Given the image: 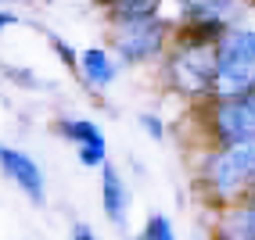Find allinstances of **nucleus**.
Segmentation results:
<instances>
[{
    "label": "nucleus",
    "mask_w": 255,
    "mask_h": 240,
    "mask_svg": "<svg viewBox=\"0 0 255 240\" xmlns=\"http://www.w3.org/2000/svg\"><path fill=\"white\" fill-rule=\"evenodd\" d=\"M216 82L223 93H241L255 82V32H234L223 43Z\"/></svg>",
    "instance_id": "obj_1"
},
{
    "label": "nucleus",
    "mask_w": 255,
    "mask_h": 240,
    "mask_svg": "<svg viewBox=\"0 0 255 240\" xmlns=\"http://www.w3.org/2000/svg\"><path fill=\"white\" fill-rule=\"evenodd\" d=\"M252 172H255V140H237L212 165V183L219 194H234V186H241Z\"/></svg>",
    "instance_id": "obj_2"
},
{
    "label": "nucleus",
    "mask_w": 255,
    "mask_h": 240,
    "mask_svg": "<svg viewBox=\"0 0 255 240\" xmlns=\"http://www.w3.org/2000/svg\"><path fill=\"white\" fill-rule=\"evenodd\" d=\"M216 72H219V65L212 61V54L205 47H183L180 58L173 61V76L187 90H205L216 79Z\"/></svg>",
    "instance_id": "obj_3"
},
{
    "label": "nucleus",
    "mask_w": 255,
    "mask_h": 240,
    "mask_svg": "<svg viewBox=\"0 0 255 240\" xmlns=\"http://www.w3.org/2000/svg\"><path fill=\"white\" fill-rule=\"evenodd\" d=\"M158 47H162V25L151 18V14L133 18L119 32V50H123L126 58H147V54H155Z\"/></svg>",
    "instance_id": "obj_4"
},
{
    "label": "nucleus",
    "mask_w": 255,
    "mask_h": 240,
    "mask_svg": "<svg viewBox=\"0 0 255 240\" xmlns=\"http://www.w3.org/2000/svg\"><path fill=\"white\" fill-rule=\"evenodd\" d=\"M219 133L223 140H255V93L241 97L237 104H227L219 111Z\"/></svg>",
    "instance_id": "obj_5"
},
{
    "label": "nucleus",
    "mask_w": 255,
    "mask_h": 240,
    "mask_svg": "<svg viewBox=\"0 0 255 240\" xmlns=\"http://www.w3.org/2000/svg\"><path fill=\"white\" fill-rule=\"evenodd\" d=\"M0 165H4L7 168V172L14 176V179H18L22 186H25V190L32 194V197H43V179H40V168L36 165H32L29 158H25V154H18V151H7V147H0Z\"/></svg>",
    "instance_id": "obj_6"
},
{
    "label": "nucleus",
    "mask_w": 255,
    "mask_h": 240,
    "mask_svg": "<svg viewBox=\"0 0 255 240\" xmlns=\"http://www.w3.org/2000/svg\"><path fill=\"white\" fill-rule=\"evenodd\" d=\"M105 208L115 222H123L126 215V194H123V183H119V176L112 172V168H105Z\"/></svg>",
    "instance_id": "obj_7"
},
{
    "label": "nucleus",
    "mask_w": 255,
    "mask_h": 240,
    "mask_svg": "<svg viewBox=\"0 0 255 240\" xmlns=\"http://www.w3.org/2000/svg\"><path fill=\"white\" fill-rule=\"evenodd\" d=\"M151 7H155V0H112V14L123 22L144 18V14H151Z\"/></svg>",
    "instance_id": "obj_8"
},
{
    "label": "nucleus",
    "mask_w": 255,
    "mask_h": 240,
    "mask_svg": "<svg viewBox=\"0 0 255 240\" xmlns=\"http://www.w3.org/2000/svg\"><path fill=\"white\" fill-rule=\"evenodd\" d=\"M83 68H87V76L94 82H108L112 79V65H108V58L101 54V50H87V54H83Z\"/></svg>",
    "instance_id": "obj_9"
},
{
    "label": "nucleus",
    "mask_w": 255,
    "mask_h": 240,
    "mask_svg": "<svg viewBox=\"0 0 255 240\" xmlns=\"http://www.w3.org/2000/svg\"><path fill=\"white\" fill-rule=\"evenodd\" d=\"M65 136H72L79 144H105L94 122H65Z\"/></svg>",
    "instance_id": "obj_10"
},
{
    "label": "nucleus",
    "mask_w": 255,
    "mask_h": 240,
    "mask_svg": "<svg viewBox=\"0 0 255 240\" xmlns=\"http://www.w3.org/2000/svg\"><path fill=\"white\" fill-rule=\"evenodd\" d=\"M140 240H173V230H169V222L162 215H155V219L147 222V230H144Z\"/></svg>",
    "instance_id": "obj_11"
},
{
    "label": "nucleus",
    "mask_w": 255,
    "mask_h": 240,
    "mask_svg": "<svg viewBox=\"0 0 255 240\" xmlns=\"http://www.w3.org/2000/svg\"><path fill=\"white\" fill-rule=\"evenodd\" d=\"M79 158H83V165H101V158H105V144H83Z\"/></svg>",
    "instance_id": "obj_12"
},
{
    "label": "nucleus",
    "mask_w": 255,
    "mask_h": 240,
    "mask_svg": "<svg viewBox=\"0 0 255 240\" xmlns=\"http://www.w3.org/2000/svg\"><path fill=\"white\" fill-rule=\"evenodd\" d=\"M241 233H245V240H255V212H248L241 219Z\"/></svg>",
    "instance_id": "obj_13"
},
{
    "label": "nucleus",
    "mask_w": 255,
    "mask_h": 240,
    "mask_svg": "<svg viewBox=\"0 0 255 240\" xmlns=\"http://www.w3.org/2000/svg\"><path fill=\"white\" fill-rule=\"evenodd\" d=\"M72 237H76V240H94V233H90L87 226H76V230H72Z\"/></svg>",
    "instance_id": "obj_14"
},
{
    "label": "nucleus",
    "mask_w": 255,
    "mask_h": 240,
    "mask_svg": "<svg viewBox=\"0 0 255 240\" xmlns=\"http://www.w3.org/2000/svg\"><path fill=\"white\" fill-rule=\"evenodd\" d=\"M144 126L151 129V136H162V126H158V118H144Z\"/></svg>",
    "instance_id": "obj_15"
},
{
    "label": "nucleus",
    "mask_w": 255,
    "mask_h": 240,
    "mask_svg": "<svg viewBox=\"0 0 255 240\" xmlns=\"http://www.w3.org/2000/svg\"><path fill=\"white\" fill-rule=\"evenodd\" d=\"M7 22H14V18H11V14H0V25H7Z\"/></svg>",
    "instance_id": "obj_16"
}]
</instances>
